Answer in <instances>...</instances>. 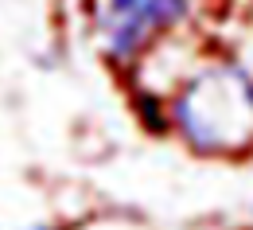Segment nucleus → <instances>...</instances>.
Wrapping results in <instances>:
<instances>
[{"label":"nucleus","mask_w":253,"mask_h":230,"mask_svg":"<svg viewBox=\"0 0 253 230\" xmlns=\"http://www.w3.org/2000/svg\"><path fill=\"white\" fill-rule=\"evenodd\" d=\"M171 117L199 152H238L253 140V78L238 63L203 66L179 90Z\"/></svg>","instance_id":"nucleus-1"},{"label":"nucleus","mask_w":253,"mask_h":230,"mask_svg":"<svg viewBox=\"0 0 253 230\" xmlns=\"http://www.w3.org/2000/svg\"><path fill=\"white\" fill-rule=\"evenodd\" d=\"M187 12V0H97L94 24L109 59L132 63L156 32H168Z\"/></svg>","instance_id":"nucleus-2"},{"label":"nucleus","mask_w":253,"mask_h":230,"mask_svg":"<svg viewBox=\"0 0 253 230\" xmlns=\"http://www.w3.org/2000/svg\"><path fill=\"white\" fill-rule=\"evenodd\" d=\"M35 230H51V227H35Z\"/></svg>","instance_id":"nucleus-3"}]
</instances>
